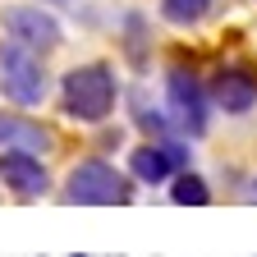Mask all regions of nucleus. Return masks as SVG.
Segmentation results:
<instances>
[{
    "instance_id": "nucleus-1",
    "label": "nucleus",
    "mask_w": 257,
    "mask_h": 257,
    "mask_svg": "<svg viewBox=\"0 0 257 257\" xmlns=\"http://www.w3.org/2000/svg\"><path fill=\"white\" fill-rule=\"evenodd\" d=\"M60 96H64V115H69V119H78V124H101V119H110V110L119 101L115 69L101 64V60L78 64V69L64 74Z\"/></svg>"
},
{
    "instance_id": "nucleus-2",
    "label": "nucleus",
    "mask_w": 257,
    "mask_h": 257,
    "mask_svg": "<svg viewBox=\"0 0 257 257\" xmlns=\"http://www.w3.org/2000/svg\"><path fill=\"white\" fill-rule=\"evenodd\" d=\"M64 202H78V207H124L134 202V184H128L110 161L92 156V161H78L64 179Z\"/></svg>"
},
{
    "instance_id": "nucleus-3",
    "label": "nucleus",
    "mask_w": 257,
    "mask_h": 257,
    "mask_svg": "<svg viewBox=\"0 0 257 257\" xmlns=\"http://www.w3.org/2000/svg\"><path fill=\"white\" fill-rule=\"evenodd\" d=\"M0 87L14 106H42L46 92H51V78H46V64L37 60V51H28L19 42L0 46Z\"/></svg>"
},
{
    "instance_id": "nucleus-4",
    "label": "nucleus",
    "mask_w": 257,
    "mask_h": 257,
    "mask_svg": "<svg viewBox=\"0 0 257 257\" xmlns=\"http://www.w3.org/2000/svg\"><path fill=\"white\" fill-rule=\"evenodd\" d=\"M166 96H170V124L188 138H202L207 134V101H211V87H202V78L175 64L166 74Z\"/></svg>"
},
{
    "instance_id": "nucleus-5",
    "label": "nucleus",
    "mask_w": 257,
    "mask_h": 257,
    "mask_svg": "<svg viewBox=\"0 0 257 257\" xmlns=\"http://www.w3.org/2000/svg\"><path fill=\"white\" fill-rule=\"evenodd\" d=\"M0 23H5V37H10V42L37 51V55H42V51H55L60 37H64L60 23H55V14L42 10V5H5Z\"/></svg>"
},
{
    "instance_id": "nucleus-6",
    "label": "nucleus",
    "mask_w": 257,
    "mask_h": 257,
    "mask_svg": "<svg viewBox=\"0 0 257 257\" xmlns=\"http://www.w3.org/2000/svg\"><path fill=\"white\" fill-rule=\"evenodd\" d=\"M0 184L19 198H42V193H51V170L42 166L37 152L0 147Z\"/></svg>"
},
{
    "instance_id": "nucleus-7",
    "label": "nucleus",
    "mask_w": 257,
    "mask_h": 257,
    "mask_svg": "<svg viewBox=\"0 0 257 257\" xmlns=\"http://www.w3.org/2000/svg\"><path fill=\"white\" fill-rule=\"evenodd\" d=\"M211 101L225 110V115H248L257 106V74L243 69V64H225L211 78Z\"/></svg>"
},
{
    "instance_id": "nucleus-8",
    "label": "nucleus",
    "mask_w": 257,
    "mask_h": 257,
    "mask_svg": "<svg viewBox=\"0 0 257 257\" xmlns=\"http://www.w3.org/2000/svg\"><path fill=\"white\" fill-rule=\"evenodd\" d=\"M128 175H134L138 184H170L179 170H175L166 143H143V147L128 152Z\"/></svg>"
},
{
    "instance_id": "nucleus-9",
    "label": "nucleus",
    "mask_w": 257,
    "mask_h": 257,
    "mask_svg": "<svg viewBox=\"0 0 257 257\" xmlns=\"http://www.w3.org/2000/svg\"><path fill=\"white\" fill-rule=\"evenodd\" d=\"M0 147H23V152H46L51 147V134L32 119H19V115H0Z\"/></svg>"
},
{
    "instance_id": "nucleus-10",
    "label": "nucleus",
    "mask_w": 257,
    "mask_h": 257,
    "mask_svg": "<svg viewBox=\"0 0 257 257\" xmlns=\"http://www.w3.org/2000/svg\"><path fill=\"white\" fill-rule=\"evenodd\" d=\"M128 106H134V124L143 128V134H147L152 143H166V138H170V128H175V124H170L166 115H161L156 106H147V96H143L138 87L128 92Z\"/></svg>"
},
{
    "instance_id": "nucleus-11",
    "label": "nucleus",
    "mask_w": 257,
    "mask_h": 257,
    "mask_svg": "<svg viewBox=\"0 0 257 257\" xmlns=\"http://www.w3.org/2000/svg\"><path fill=\"white\" fill-rule=\"evenodd\" d=\"M170 202L175 207H207L211 202V188H207V179L198 170H179L170 179Z\"/></svg>"
},
{
    "instance_id": "nucleus-12",
    "label": "nucleus",
    "mask_w": 257,
    "mask_h": 257,
    "mask_svg": "<svg viewBox=\"0 0 257 257\" xmlns=\"http://www.w3.org/2000/svg\"><path fill=\"white\" fill-rule=\"evenodd\" d=\"M211 10V0H161V19L175 23V28H193V23H202Z\"/></svg>"
},
{
    "instance_id": "nucleus-13",
    "label": "nucleus",
    "mask_w": 257,
    "mask_h": 257,
    "mask_svg": "<svg viewBox=\"0 0 257 257\" xmlns=\"http://www.w3.org/2000/svg\"><path fill=\"white\" fill-rule=\"evenodd\" d=\"M60 5H69V0H60Z\"/></svg>"
}]
</instances>
